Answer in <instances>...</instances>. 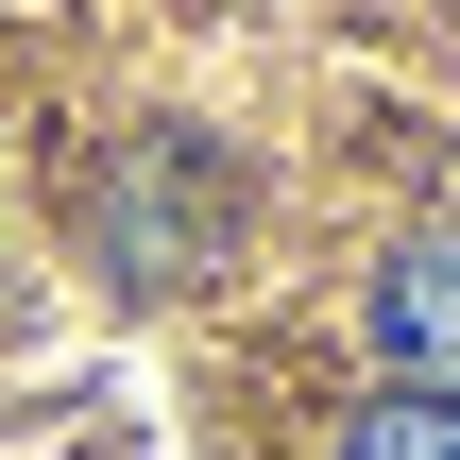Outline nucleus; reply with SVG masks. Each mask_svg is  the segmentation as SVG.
<instances>
[{
	"mask_svg": "<svg viewBox=\"0 0 460 460\" xmlns=\"http://www.w3.org/2000/svg\"><path fill=\"white\" fill-rule=\"evenodd\" d=\"M376 341L410 358L393 393H460V239H410V256L376 273Z\"/></svg>",
	"mask_w": 460,
	"mask_h": 460,
	"instance_id": "1",
	"label": "nucleus"
},
{
	"mask_svg": "<svg viewBox=\"0 0 460 460\" xmlns=\"http://www.w3.org/2000/svg\"><path fill=\"white\" fill-rule=\"evenodd\" d=\"M324 460H460V393H376V410H341Z\"/></svg>",
	"mask_w": 460,
	"mask_h": 460,
	"instance_id": "2",
	"label": "nucleus"
}]
</instances>
